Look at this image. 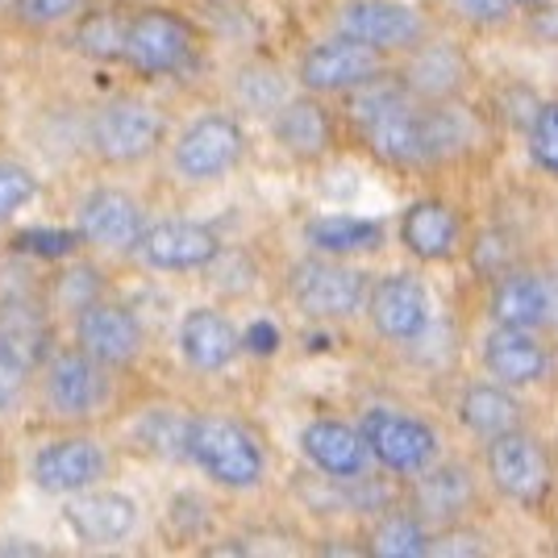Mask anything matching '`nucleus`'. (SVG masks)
<instances>
[{"instance_id":"1","label":"nucleus","mask_w":558,"mask_h":558,"mask_svg":"<svg viewBox=\"0 0 558 558\" xmlns=\"http://www.w3.org/2000/svg\"><path fill=\"white\" fill-rule=\"evenodd\" d=\"M350 138L359 142L375 163L392 171H429L425 150V105L409 93L392 71L367 88L342 100Z\"/></svg>"},{"instance_id":"2","label":"nucleus","mask_w":558,"mask_h":558,"mask_svg":"<svg viewBox=\"0 0 558 558\" xmlns=\"http://www.w3.org/2000/svg\"><path fill=\"white\" fill-rule=\"evenodd\" d=\"M201 54H205L201 25L192 22L184 9H171L163 0L130 4L121 68L134 71L142 84L184 80L201 68Z\"/></svg>"},{"instance_id":"3","label":"nucleus","mask_w":558,"mask_h":558,"mask_svg":"<svg viewBox=\"0 0 558 558\" xmlns=\"http://www.w3.org/2000/svg\"><path fill=\"white\" fill-rule=\"evenodd\" d=\"M187 463L205 475V484L233 496H246L267 484V446L246 421L226 413H192L187 421Z\"/></svg>"},{"instance_id":"4","label":"nucleus","mask_w":558,"mask_h":558,"mask_svg":"<svg viewBox=\"0 0 558 558\" xmlns=\"http://www.w3.org/2000/svg\"><path fill=\"white\" fill-rule=\"evenodd\" d=\"M117 375L121 372L105 367L88 350L68 342V347H50V354L38 363L34 392L50 421L80 429V425L100 421L117 404Z\"/></svg>"},{"instance_id":"5","label":"nucleus","mask_w":558,"mask_h":558,"mask_svg":"<svg viewBox=\"0 0 558 558\" xmlns=\"http://www.w3.org/2000/svg\"><path fill=\"white\" fill-rule=\"evenodd\" d=\"M84 142H88L96 163L142 167L171 146V121L150 96L117 93L93 109Z\"/></svg>"},{"instance_id":"6","label":"nucleus","mask_w":558,"mask_h":558,"mask_svg":"<svg viewBox=\"0 0 558 558\" xmlns=\"http://www.w3.org/2000/svg\"><path fill=\"white\" fill-rule=\"evenodd\" d=\"M246 150H251L246 125H242V117L226 113V109L196 113L171 134V146H167L171 171L187 187L226 184L230 175H238V167L246 163Z\"/></svg>"},{"instance_id":"7","label":"nucleus","mask_w":558,"mask_h":558,"mask_svg":"<svg viewBox=\"0 0 558 558\" xmlns=\"http://www.w3.org/2000/svg\"><path fill=\"white\" fill-rule=\"evenodd\" d=\"M283 292H288V301L296 304L308 322L342 326V322L363 317L367 292H372V276L363 267H354V258H329L308 251V258H296L288 267Z\"/></svg>"},{"instance_id":"8","label":"nucleus","mask_w":558,"mask_h":558,"mask_svg":"<svg viewBox=\"0 0 558 558\" xmlns=\"http://www.w3.org/2000/svg\"><path fill=\"white\" fill-rule=\"evenodd\" d=\"M109 475H113V450L96 434H84L75 425L68 434H54L47 442H38L25 459L29 488L50 496V500H68V496H80V492H93L100 484H109Z\"/></svg>"},{"instance_id":"9","label":"nucleus","mask_w":558,"mask_h":558,"mask_svg":"<svg viewBox=\"0 0 558 558\" xmlns=\"http://www.w3.org/2000/svg\"><path fill=\"white\" fill-rule=\"evenodd\" d=\"M359 429L372 446V463L392 475L400 484H409L425 466L442 459V434L434 421H425L413 409L400 404H367L359 413Z\"/></svg>"},{"instance_id":"10","label":"nucleus","mask_w":558,"mask_h":558,"mask_svg":"<svg viewBox=\"0 0 558 558\" xmlns=\"http://www.w3.org/2000/svg\"><path fill=\"white\" fill-rule=\"evenodd\" d=\"M392 71V59L372 50L367 43H354L347 34H326L317 43L296 54V68H292V80L296 88L313 96H326V100H347L350 93L367 88L375 80H384Z\"/></svg>"},{"instance_id":"11","label":"nucleus","mask_w":558,"mask_h":558,"mask_svg":"<svg viewBox=\"0 0 558 558\" xmlns=\"http://www.w3.org/2000/svg\"><path fill=\"white\" fill-rule=\"evenodd\" d=\"M484 475L505 500L521 509H542L555 492V459L525 425L484 442Z\"/></svg>"},{"instance_id":"12","label":"nucleus","mask_w":558,"mask_h":558,"mask_svg":"<svg viewBox=\"0 0 558 558\" xmlns=\"http://www.w3.org/2000/svg\"><path fill=\"white\" fill-rule=\"evenodd\" d=\"M150 217H146V205L142 196H134L130 187L117 184H93L80 201H75V213H71V230H75V242L93 255H134L138 238L146 233Z\"/></svg>"},{"instance_id":"13","label":"nucleus","mask_w":558,"mask_h":558,"mask_svg":"<svg viewBox=\"0 0 558 558\" xmlns=\"http://www.w3.org/2000/svg\"><path fill=\"white\" fill-rule=\"evenodd\" d=\"M363 317L379 342L409 350L429 338L438 313H434V292L425 288V279L413 271H384L372 279Z\"/></svg>"},{"instance_id":"14","label":"nucleus","mask_w":558,"mask_h":558,"mask_svg":"<svg viewBox=\"0 0 558 558\" xmlns=\"http://www.w3.org/2000/svg\"><path fill=\"white\" fill-rule=\"evenodd\" d=\"M221 255L226 238L196 217H159L134 246V258L155 276H205L221 263Z\"/></svg>"},{"instance_id":"15","label":"nucleus","mask_w":558,"mask_h":558,"mask_svg":"<svg viewBox=\"0 0 558 558\" xmlns=\"http://www.w3.org/2000/svg\"><path fill=\"white\" fill-rule=\"evenodd\" d=\"M71 342L80 350H88L93 359H100L113 372H130L138 367L146 354V322L138 317V308L117 296H93L71 313Z\"/></svg>"},{"instance_id":"16","label":"nucleus","mask_w":558,"mask_h":558,"mask_svg":"<svg viewBox=\"0 0 558 558\" xmlns=\"http://www.w3.org/2000/svg\"><path fill=\"white\" fill-rule=\"evenodd\" d=\"M333 29L388 59H400L429 38V22L413 0H338Z\"/></svg>"},{"instance_id":"17","label":"nucleus","mask_w":558,"mask_h":558,"mask_svg":"<svg viewBox=\"0 0 558 558\" xmlns=\"http://www.w3.org/2000/svg\"><path fill=\"white\" fill-rule=\"evenodd\" d=\"M63 530H68L80 546L88 550H113V546H125L134 542V534L142 530V505L138 496L121 488H109L100 484L93 492H80V496H68L63 500Z\"/></svg>"},{"instance_id":"18","label":"nucleus","mask_w":558,"mask_h":558,"mask_svg":"<svg viewBox=\"0 0 558 558\" xmlns=\"http://www.w3.org/2000/svg\"><path fill=\"white\" fill-rule=\"evenodd\" d=\"M175 354L192 375H226L246 354V333L226 308L192 304L175 322Z\"/></svg>"},{"instance_id":"19","label":"nucleus","mask_w":558,"mask_h":558,"mask_svg":"<svg viewBox=\"0 0 558 558\" xmlns=\"http://www.w3.org/2000/svg\"><path fill=\"white\" fill-rule=\"evenodd\" d=\"M296 450L317 480H333V484H354L363 475H372V446L363 438L359 421L347 417H313L301 425L296 434Z\"/></svg>"},{"instance_id":"20","label":"nucleus","mask_w":558,"mask_h":558,"mask_svg":"<svg viewBox=\"0 0 558 558\" xmlns=\"http://www.w3.org/2000/svg\"><path fill=\"white\" fill-rule=\"evenodd\" d=\"M271 142L292 159V163H322L338 146V117L326 105V96L292 93L267 121Z\"/></svg>"},{"instance_id":"21","label":"nucleus","mask_w":558,"mask_h":558,"mask_svg":"<svg viewBox=\"0 0 558 558\" xmlns=\"http://www.w3.org/2000/svg\"><path fill=\"white\" fill-rule=\"evenodd\" d=\"M396 80L417 96L421 105L459 100L471 84V54L454 38H425L409 54H400Z\"/></svg>"},{"instance_id":"22","label":"nucleus","mask_w":558,"mask_h":558,"mask_svg":"<svg viewBox=\"0 0 558 558\" xmlns=\"http://www.w3.org/2000/svg\"><path fill=\"white\" fill-rule=\"evenodd\" d=\"M480 500L475 488V471L459 459H438L434 466H425L421 475L409 480L404 488V505L417 509L434 530H454L463 525L471 509Z\"/></svg>"},{"instance_id":"23","label":"nucleus","mask_w":558,"mask_h":558,"mask_svg":"<svg viewBox=\"0 0 558 558\" xmlns=\"http://www.w3.org/2000/svg\"><path fill=\"white\" fill-rule=\"evenodd\" d=\"M396 242L404 246V255L425 267L450 263L463 251V217L442 196H417L404 205L396 221Z\"/></svg>"},{"instance_id":"24","label":"nucleus","mask_w":558,"mask_h":558,"mask_svg":"<svg viewBox=\"0 0 558 558\" xmlns=\"http://www.w3.org/2000/svg\"><path fill=\"white\" fill-rule=\"evenodd\" d=\"M484 372L505 388H537L550 375V347L542 342V329L492 326L480 342Z\"/></svg>"},{"instance_id":"25","label":"nucleus","mask_w":558,"mask_h":558,"mask_svg":"<svg viewBox=\"0 0 558 558\" xmlns=\"http://www.w3.org/2000/svg\"><path fill=\"white\" fill-rule=\"evenodd\" d=\"M550 313H555V288H550V276L509 267L505 276L492 279V292H488L492 326L550 329Z\"/></svg>"},{"instance_id":"26","label":"nucleus","mask_w":558,"mask_h":558,"mask_svg":"<svg viewBox=\"0 0 558 558\" xmlns=\"http://www.w3.org/2000/svg\"><path fill=\"white\" fill-rule=\"evenodd\" d=\"M304 251L329 258H363L384 251L388 230L384 221L375 217H354V213H322V217H308L301 226Z\"/></svg>"},{"instance_id":"27","label":"nucleus","mask_w":558,"mask_h":558,"mask_svg":"<svg viewBox=\"0 0 558 558\" xmlns=\"http://www.w3.org/2000/svg\"><path fill=\"white\" fill-rule=\"evenodd\" d=\"M454 413L471 438L488 442L496 434H509L525 425V404L517 400V388H505L496 379H480V384H466L459 400H454Z\"/></svg>"},{"instance_id":"28","label":"nucleus","mask_w":558,"mask_h":558,"mask_svg":"<svg viewBox=\"0 0 558 558\" xmlns=\"http://www.w3.org/2000/svg\"><path fill=\"white\" fill-rule=\"evenodd\" d=\"M125 22H130V4L121 0H100V4H88L71 29V50L88 63H100V68H113L125 59Z\"/></svg>"},{"instance_id":"29","label":"nucleus","mask_w":558,"mask_h":558,"mask_svg":"<svg viewBox=\"0 0 558 558\" xmlns=\"http://www.w3.org/2000/svg\"><path fill=\"white\" fill-rule=\"evenodd\" d=\"M434 537L438 530L409 505L375 512L372 530H367V555L375 558H425L434 555Z\"/></svg>"},{"instance_id":"30","label":"nucleus","mask_w":558,"mask_h":558,"mask_svg":"<svg viewBox=\"0 0 558 558\" xmlns=\"http://www.w3.org/2000/svg\"><path fill=\"white\" fill-rule=\"evenodd\" d=\"M480 142V117L471 113L459 100H442V105H425V150H429V167H442L450 159L471 155V146Z\"/></svg>"},{"instance_id":"31","label":"nucleus","mask_w":558,"mask_h":558,"mask_svg":"<svg viewBox=\"0 0 558 558\" xmlns=\"http://www.w3.org/2000/svg\"><path fill=\"white\" fill-rule=\"evenodd\" d=\"M187 421H192V413H180L175 404H155L134 421V442L150 459L187 463Z\"/></svg>"},{"instance_id":"32","label":"nucleus","mask_w":558,"mask_h":558,"mask_svg":"<svg viewBox=\"0 0 558 558\" xmlns=\"http://www.w3.org/2000/svg\"><path fill=\"white\" fill-rule=\"evenodd\" d=\"M288 96H292V84H288V75L276 63H246V68L233 75V105L242 113L271 121Z\"/></svg>"},{"instance_id":"33","label":"nucleus","mask_w":558,"mask_h":558,"mask_svg":"<svg viewBox=\"0 0 558 558\" xmlns=\"http://www.w3.org/2000/svg\"><path fill=\"white\" fill-rule=\"evenodd\" d=\"M38 379V359L25 354L9 333H0V421L17 417Z\"/></svg>"},{"instance_id":"34","label":"nucleus","mask_w":558,"mask_h":558,"mask_svg":"<svg viewBox=\"0 0 558 558\" xmlns=\"http://www.w3.org/2000/svg\"><path fill=\"white\" fill-rule=\"evenodd\" d=\"M38 201H43V175L13 155H0V226H13Z\"/></svg>"},{"instance_id":"35","label":"nucleus","mask_w":558,"mask_h":558,"mask_svg":"<svg viewBox=\"0 0 558 558\" xmlns=\"http://www.w3.org/2000/svg\"><path fill=\"white\" fill-rule=\"evenodd\" d=\"M88 4L93 0H13L9 22L25 34H54V29H68Z\"/></svg>"},{"instance_id":"36","label":"nucleus","mask_w":558,"mask_h":558,"mask_svg":"<svg viewBox=\"0 0 558 558\" xmlns=\"http://www.w3.org/2000/svg\"><path fill=\"white\" fill-rule=\"evenodd\" d=\"M525 150H530V163L558 180V100H537L530 125H525Z\"/></svg>"},{"instance_id":"37","label":"nucleus","mask_w":558,"mask_h":558,"mask_svg":"<svg viewBox=\"0 0 558 558\" xmlns=\"http://www.w3.org/2000/svg\"><path fill=\"white\" fill-rule=\"evenodd\" d=\"M442 4L450 17L475 25V29H500V25H512L521 17L517 0H442Z\"/></svg>"},{"instance_id":"38","label":"nucleus","mask_w":558,"mask_h":558,"mask_svg":"<svg viewBox=\"0 0 558 558\" xmlns=\"http://www.w3.org/2000/svg\"><path fill=\"white\" fill-rule=\"evenodd\" d=\"M525 34L542 47H558V0H542L525 9Z\"/></svg>"},{"instance_id":"39","label":"nucleus","mask_w":558,"mask_h":558,"mask_svg":"<svg viewBox=\"0 0 558 558\" xmlns=\"http://www.w3.org/2000/svg\"><path fill=\"white\" fill-rule=\"evenodd\" d=\"M242 333H246V350H258V354H276L279 350V329L271 322H255V326H246Z\"/></svg>"},{"instance_id":"40","label":"nucleus","mask_w":558,"mask_h":558,"mask_svg":"<svg viewBox=\"0 0 558 558\" xmlns=\"http://www.w3.org/2000/svg\"><path fill=\"white\" fill-rule=\"evenodd\" d=\"M4 555H22V558H43L50 555L43 542H29V537H0V558Z\"/></svg>"},{"instance_id":"41","label":"nucleus","mask_w":558,"mask_h":558,"mask_svg":"<svg viewBox=\"0 0 558 558\" xmlns=\"http://www.w3.org/2000/svg\"><path fill=\"white\" fill-rule=\"evenodd\" d=\"M550 288H555V313H550V326L558 329V276H550Z\"/></svg>"},{"instance_id":"42","label":"nucleus","mask_w":558,"mask_h":558,"mask_svg":"<svg viewBox=\"0 0 558 558\" xmlns=\"http://www.w3.org/2000/svg\"><path fill=\"white\" fill-rule=\"evenodd\" d=\"M4 484H9V466H4V459H0V496H4Z\"/></svg>"},{"instance_id":"43","label":"nucleus","mask_w":558,"mask_h":558,"mask_svg":"<svg viewBox=\"0 0 558 558\" xmlns=\"http://www.w3.org/2000/svg\"><path fill=\"white\" fill-rule=\"evenodd\" d=\"M517 4H521V13H525V9H534V4H542V0H517Z\"/></svg>"},{"instance_id":"44","label":"nucleus","mask_w":558,"mask_h":558,"mask_svg":"<svg viewBox=\"0 0 558 558\" xmlns=\"http://www.w3.org/2000/svg\"><path fill=\"white\" fill-rule=\"evenodd\" d=\"M13 9V0H0V13H9Z\"/></svg>"},{"instance_id":"45","label":"nucleus","mask_w":558,"mask_h":558,"mask_svg":"<svg viewBox=\"0 0 558 558\" xmlns=\"http://www.w3.org/2000/svg\"><path fill=\"white\" fill-rule=\"evenodd\" d=\"M121 4H146V0H121Z\"/></svg>"}]
</instances>
